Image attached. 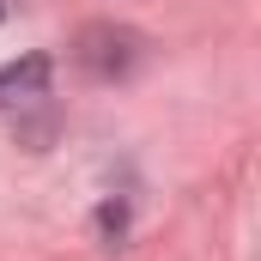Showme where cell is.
Segmentation results:
<instances>
[{
    "label": "cell",
    "instance_id": "6da1fadb",
    "mask_svg": "<svg viewBox=\"0 0 261 261\" xmlns=\"http://www.w3.org/2000/svg\"><path fill=\"white\" fill-rule=\"evenodd\" d=\"M43 85H49V61H43V55L0 67V103H24V97H43Z\"/></svg>",
    "mask_w": 261,
    "mask_h": 261
}]
</instances>
